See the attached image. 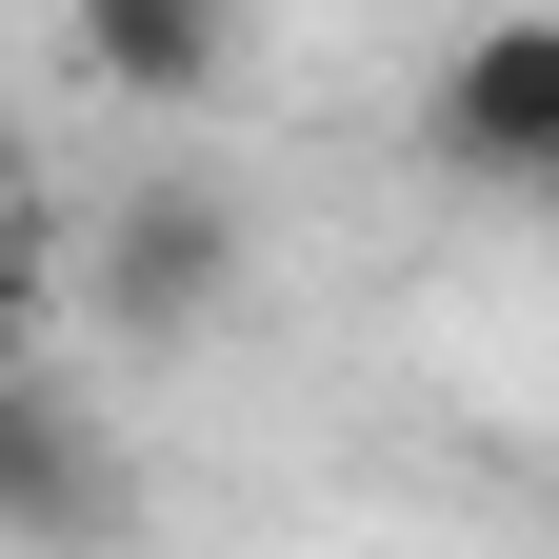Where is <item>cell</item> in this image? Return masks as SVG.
Here are the masks:
<instances>
[{
	"label": "cell",
	"instance_id": "cell-1",
	"mask_svg": "<svg viewBox=\"0 0 559 559\" xmlns=\"http://www.w3.org/2000/svg\"><path fill=\"white\" fill-rule=\"evenodd\" d=\"M240 280H260V240H240V200H221V180H140V200H100V221H81L60 300H100L120 360H180V340H221V320H240Z\"/></svg>",
	"mask_w": 559,
	"mask_h": 559
},
{
	"label": "cell",
	"instance_id": "cell-2",
	"mask_svg": "<svg viewBox=\"0 0 559 559\" xmlns=\"http://www.w3.org/2000/svg\"><path fill=\"white\" fill-rule=\"evenodd\" d=\"M419 140H440L460 180L539 200V180H559V0H500V21H460V40H440V81H419Z\"/></svg>",
	"mask_w": 559,
	"mask_h": 559
},
{
	"label": "cell",
	"instance_id": "cell-3",
	"mask_svg": "<svg viewBox=\"0 0 559 559\" xmlns=\"http://www.w3.org/2000/svg\"><path fill=\"white\" fill-rule=\"evenodd\" d=\"M100 520H140V460L100 440V400H60L0 340V539H100Z\"/></svg>",
	"mask_w": 559,
	"mask_h": 559
},
{
	"label": "cell",
	"instance_id": "cell-4",
	"mask_svg": "<svg viewBox=\"0 0 559 559\" xmlns=\"http://www.w3.org/2000/svg\"><path fill=\"white\" fill-rule=\"evenodd\" d=\"M60 60H81L100 100H221V60H240V0H60Z\"/></svg>",
	"mask_w": 559,
	"mask_h": 559
},
{
	"label": "cell",
	"instance_id": "cell-5",
	"mask_svg": "<svg viewBox=\"0 0 559 559\" xmlns=\"http://www.w3.org/2000/svg\"><path fill=\"white\" fill-rule=\"evenodd\" d=\"M40 300H60V221H40V180L0 160V340H40Z\"/></svg>",
	"mask_w": 559,
	"mask_h": 559
},
{
	"label": "cell",
	"instance_id": "cell-6",
	"mask_svg": "<svg viewBox=\"0 0 559 559\" xmlns=\"http://www.w3.org/2000/svg\"><path fill=\"white\" fill-rule=\"evenodd\" d=\"M539 240H559V180H539Z\"/></svg>",
	"mask_w": 559,
	"mask_h": 559
}]
</instances>
